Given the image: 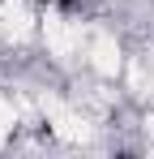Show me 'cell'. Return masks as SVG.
Instances as JSON below:
<instances>
[{
	"label": "cell",
	"mask_w": 154,
	"mask_h": 159,
	"mask_svg": "<svg viewBox=\"0 0 154 159\" xmlns=\"http://www.w3.org/2000/svg\"><path fill=\"white\" fill-rule=\"evenodd\" d=\"M39 4H56V9H73L77 0H39Z\"/></svg>",
	"instance_id": "1"
}]
</instances>
